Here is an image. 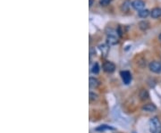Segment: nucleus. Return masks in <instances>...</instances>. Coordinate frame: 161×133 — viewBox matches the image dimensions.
<instances>
[{"label": "nucleus", "mask_w": 161, "mask_h": 133, "mask_svg": "<svg viewBox=\"0 0 161 133\" xmlns=\"http://www.w3.org/2000/svg\"><path fill=\"white\" fill-rule=\"evenodd\" d=\"M149 70L151 72H153L155 73H161V64L159 62H157V61H153L151 62L149 65Z\"/></svg>", "instance_id": "3"}, {"label": "nucleus", "mask_w": 161, "mask_h": 133, "mask_svg": "<svg viewBox=\"0 0 161 133\" xmlns=\"http://www.w3.org/2000/svg\"><path fill=\"white\" fill-rule=\"evenodd\" d=\"M90 100H97L98 99V95H96L93 92H90Z\"/></svg>", "instance_id": "17"}, {"label": "nucleus", "mask_w": 161, "mask_h": 133, "mask_svg": "<svg viewBox=\"0 0 161 133\" xmlns=\"http://www.w3.org/2000/svg\"><path fill=\"white\" fill-rule=\"evenodd\" d=\"M110 2H111V0H100L99 4H100L101 5H108Z\"/></svg>", "instance_id": "18"}, {"label": "nucleus", "mask_w": 161, "mask_h": 133, "mask_svg": "<svg viewBox=\"0 0 161 133\" xmlns=\"http://www.w3.org/2000/svg\"><path fill=\"white\" fill-rule=\"evenodd\" d=\"M142 110L143 111H145V112H149V113H151V112H154L157 110V107H156V105H153V104H147L145 105L142 107Z\"/></svg>", "instance_id": "8"}, {"label": "nucleus", "mask_w": 161, "mask_h": 133, "mask_svg": "<svg viewBox=\"0 0 161 133\" xmlns=\"http://www.w3.org/2000/svg\"><path fill=\"white\" fill-rule=\"evenodd\" d=\"M107 42L109 46H114L116 45L118 43V39L116 37V34L114 31L110 30V33H107Z\"/></svg>", "instance_id": "2"}, {"label": "nucleus", "mask_w": 161, "mask_h": 133, "mask_svg": "<svg viewBox=\"0 0 161 133\" xmlns=\"http://www.w3.org/2000/svg\"><path fill=\"white\" fill-rule=\"evenodd\" d=\"M93 3H94V0H90V7H91Z\"/></svg>", "instance_id": "19"}, {"label": "nucleus", "mask_w": 161, "mask_h": 133, "mask_svg": "<svg viewBox=\"0 0 161 133\" xmlns=\"http://www.w3.org/2000/svg\"><path fill=\"white\" fill-rule=\"evenodd\" d=\"M103 69L106 73H111L115 70V64L112 63V62H106V63L103 64Z\"/></svg>", "instance_id": "5"}, {"label": "nucleus", "mask_w": 161, "mask_h": 133, "mask_svg": "<svg viewBox=\"0 0 161 133\" xmlns=\"http://www.w3.org/2000/svg\"><path fill=\"white\" fill-rule=\"evenodd\" d=\"M150 15L152 18H154V19H158V18H159V17H161V8L160 7H154L150 12Z\"/></svg>", "instance_id": "7"}, {"label": "nucleus", "mask_w": 161, "mask_h": 133, "mask_svg": "<svg viewBox=\"0 0 161 133\" xmlns=\"http://www.w3.org/2000/svg\"><path fill=\"white\" fill-rule=\"evenodd\" d=\"M99 81L98 79L93 78V77L90 78V88H95L99 87Z\"/></svg>", "instance_id": "9"}, {"label": "nucleus", "mask_w": 161, "mask_h": 133, "mask_svg": "<svg viewBox=\"0 0 161 133\" xmlns=\"http://www.w3.org/2000/svg\"><path fill=\"white\" fill-rule=\"evenodd\" d=\"M158 39H159V40L161 41V34H159V36H158Z\"/></svg>", "instance_id": "20"}, {"label": "nucleus", "mask_w": 161, "mask_h": 133, "mask_svg": "<svg viewBox=\"0 0 161 133\" xmlns=\"http://www.w3.org/2000/svg\"><path fill=\"white\" fill-rule=\"evenodd\" d=\"M129 6H130V2H129V1H125V2H124V4H123L122 6H121V10L124 11V12L128 11Z\"/></svg>", "instance_id": "16"}, {"label": "nucleus", "mask_w": 161, "mask_h": 133, "mask_svg": "<svg viewBox=\"0 0 161 133\" xmlns=\"http://www.w3.org/2000/svg\"><path fill=\"white\" fill-rule=\"evenodd\" d=\"M138 14L140 17H141V18H146V17H148L149 14V11L148 9H142L138 12Z\"/></svg>", "instance_id": "13"}, {"label": "nucleus", "mask_w": 161, "mask_h": 133, "mask_svg": "<svg viewBox=\"0 0 161 133\" xmlns=\"http://www.w3.org/2000/svg\"><path fill=\"white\" fill-rule=\"evenodd\" d=\"M140 97H141V100H146V99H148V98H149V93H148V91L145 90H141V92H140Z\"/></svg>", "instance_id": "14"}, {"label": "nucleus", "mask_w": 161, "mask_h": 133, "mask_svg": "<svg viewBox=\"0 0 161 133\" xmlns=\"http://www.w3.org/2000/svg\"><path fill=\"white\" fill-rule=\"evenodd\" d=\"M99 49L101 50V53H102V55L104 56H107V53H108V50H109V48L108 46L105 45V44H103V45H100L99 46Z\"/></svg>", "instance_id": "12"}, {"label": "nucleus", "mask_w": 161, "mask_h": 133, "mask_svg": "<svg viewBox=\"0 0 161 133\" xmlns=\"http://www.w3.org/2000/svg\"><path fill=\"white\" fill-rule=\"evenodd\" d=\"M139 28L141 31H146L149 28V23L147 21H141L139 22Z\"/></svg>", "instance_id": "10"}, {"label": "nucleus", "mask_w": 161, "mask_h": 133, "mask_svg": "<svg viewBox=\"0 0 161 133\" xmlns=\"http://www.w3.org/2000/svg\"><path fill=\"white\" fill-rule=\"evenodd\" d=\"M121 76H122V79H123V81L125 84H129L131 82L132 75L128 71H124V72H121Z\"/></svg>", "instance_id": "6"}, {"label": "nucleus", "mask_w": 161, "mask_h": 133, "mask_svg": "<svg viewBox=\"0 0 161 133\" xmlns=\"http://www.w3.org/2000/svg\"><path fill=\"white\" fill-rule=\"evenodd\" d=\"M149 130L151 133H161V123L157 116L149 120Z\"/></svg>", "instance_id": "1"}, {"label": "nucleus", "mask_w": 161, "mask_h": 133, "mask_svg": "<svg viewBox=\"0 0 161 133\" xmlns=\"http://www.w3.org/2000/svg\"><path fill=\"white\" fill-rule=\"evenodd\" d=\"M115 130V128L111 127V126H108V125H100L98 128H96L97 131H104V130Z\"/></svg>", "instance_id": "11"}, {"label": "nucleus", "mask_w": 161, "mask_h": 133, "mask_svg": "<svg viewBox=\"0 0 161 133\" xmlns=\"http://www.w3.org/2000/svg\"><path fill=\"white\" fill-rule=\"evenodd\" d=\"M91 73H94V74H98L99 73V65L98 63H95L94 64L92 65V68H91Z\"/></svg>", "instance_id": "15"}, {"label": "nucleus", "mask_w": 161, "mask_h": 133, "mask_svg": "<svg viewBox=\"0 0 161 133\" xmlns=\"http://www.w3.org/2000/svg\"><path fill=\"white\" fill-rule=\"evenodd\" d=\"M132 6L135 10H137L139 12L144 9V7H145V2H144L143 0H133L132 2Z\"/></svg>", "instance_id": "4"}]
</instances>
